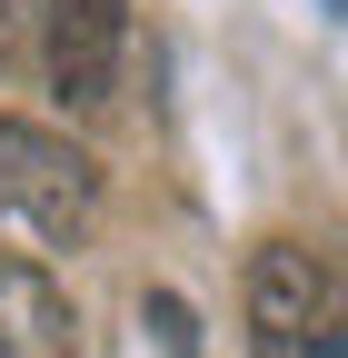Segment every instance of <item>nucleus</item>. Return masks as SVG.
<instances>
[{
    "label": "nucleus",
    "instance_id": "1",
    "mask_svg": "<svg viewBox=\"0 0 348 358\" xmlns=\"http://www.w3.org/2000/svg\"><path fill=\"white\" fill-rule=\"evenodd\" d=\"M249 358H338V268L309 239L249 259Z\"/></svg>",
    "mask_w": 348,
    "mask_h": 358
},
{
    "label": "nucleus",
    "instance_id": "5",
    "mask_svg": "<svg viewBox=\"0 0 348 358\" xmlns=\"http://www.w3.org/2000/svg\"><path fill=\"white\" fill-rule=\"evenodd\" d=\"M30 60V0H0V70Z\"/></svg>",
    "mask_w": 348,
    "mask_h": 358
},
{
    "label": "nucleus",
    "instance_id": "2",
    "mask_svg": "<svg viewBox=\"0 0 348 358\" xmlns=\"http://www.w3.org/2000/svg\"><path fill=\"white\" fill-rule=\"evenodd\" d=\"M0 219H20L40 239H80L100 219V169L40 120H0Z\"/></svg>",
    "mask_w": 348,
    "mask_h": 358
},
{
    "label": "nucleus",
    "instance_id": "3",
    "mask_svg": "<svg viewBox=\"0 0 348 358\" xmlns=\"http://www.w3.org/2000/svg\"><path fill=\"white\" fill-rule=\"evenodd\" d=\"M40 60H50V90L70 110H100L119 90V50H129V0H40Z\"/></svg>",
    "mask_w": 348,
    "mask_h": 358
},
{
    "label": "nucleus",
    "instance_id": "4",
    "mask_svg": "<svg viewBox=\"0 0 348 358\" xmlns=\"http://www.w3.org/2000/svg\"><path fill=\"white\" fill-rule=\"evenodd\" d=\"M70 289L50 279L40 259L0 249V358H70Z\"/></svg>",
    "mask_w": 348,
    "mask_h": 358
}]
</instances>
